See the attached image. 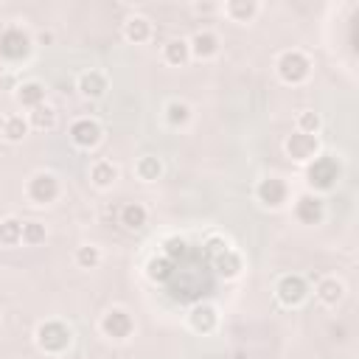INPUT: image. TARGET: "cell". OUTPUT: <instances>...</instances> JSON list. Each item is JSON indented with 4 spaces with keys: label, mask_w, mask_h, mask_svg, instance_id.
<instances>
[{
    "label": "cell",
    "mask_w": 359,
    "mask_h": 359,
    "mask_svg": "<svg viewBox=\"0 0 359 359\" xmlns=\"http://www.w3.org/2000/svg\"><path fill=\"white\" fill-rule=\"evenodd\" d=\"M34 342H36V348L42 353L59 356V353H65L73 345V331L62 320H42L36 325V331H34Z\"/></svg>",
    "instance_id": "cell-1"
},
{
    "label": "cell",
    "mask_w": 359,
    "mask_h": 359,
    "mask_svg": "<svg viewBox=\"0 0 359 359\" xmlns=\"http://www.w3.org/2000/svg\"><path fill=\"white\" fill-rule=\"evenodd\" d=\"M275 73L283 84H303L309 76H311V59L300 50V48H289V50H280L278 59H275Z\"/></svg>",
    "instance_id": "cell-2"
},
{
    "label": "cell",
    "mask_w": 359,
    "mask_h": 359,
    "mask_svg": "<svg viewBox=\"0 0 359 359\" xmlns=\"http://www.w3.org/2000/svg\"><path fill=\"white\" fill-rule=\"evenodd\" d=\"M59 194H62V185L53 171H34L25 182V196L31 205H50L59 199Z\"/></svg>",
    "instance_id": "cell-3"
},
{
    "label": "cell",
    "mask_w": 359,
    "mask_h": 359,
    "mask_svg": "<svg viewBox=\"0 0 359 359\" xmlns=\"http://www.w3.org/2000/svg\"><path fill=\"white\" fill-rule=\"evenodd\" d=\"M309 168H306V177H309V185L314 188V191H328V188H334V182L339 180V163H337V157H331V154H317L311 163H306Z\"/></svg>",
    "instance_id": "cell-4"
},
{
    "label": "cell",
    "mask_w": 359,
    "mask_h": 359,
    "mask_svg": "<svg viewBox=\"0 0 359 359\" xmlns=\"http://www.w3.org/2000/svg\"><path fill=\"white\" fill-rule=\"evenodd\" d=\"M275 297H278V303L286 306V309H297V306H303L306 297H309V283H306V278L297 275V272H286V275H280L278 283H275Z\"/></svg>",
    "instance_id": "cell-5"
},
{
    "label": "cell",
    "mask_w": 359,
    "mask_h": 359,
    "mask_svg": "<svg viewBox=\"0 0 359 359\" xmlns=\"http://www.w3.org/2000/svg\"><path fill=\"white\" fill-rule=\"evenodd\" d=\"M98 328H101V334H104L107 339L123 342V339H129V337L135 334V320H132V314H129L123 306H112V309L104 311Z\"/></svg>",
    "instance_id": "cell-6"
},
{
    "label": "cell",
    "mask_w": 359,
    "mask_h": 359,
    "mask_svg": "<svg viewBox=\"0 0 359 359\" xmlns=\"http://www.w3.org/2000/svg\"><path fill=\"white\" fill-rule=\"evenodd\" d=\"M255 199L264 208H269V210L283 208L289 202V185H286V180H280V177H264V180H258Z\"/></svg>",
    "instance_id": "cell-7"
},
{
    "label": "cell",
    "mask_w": 359,
    "mask_h": 359,
    "mask_svg": "<svg viewBox=\"0 0 359 359\" xmlns=\"http://www.w3.org/2000/svg\"><path fill=\"white\" fill-rule=\"evenodd\" d=\"M31 48H34V42H31L28 34H25L22 28H17V25H11V28H6V31L0 34V56H3L6 62H20V59H25V56L31 53Z\"/></svg>",
    "instance_id": "cell-8"
},
{
    "label": "cell",
    "mask_w": 359,
    "mask_h": 359,
    "mask_svg": "<svg viewBox=\"0 0 359 359\" xmlns=\"http://www.w3.org/2000/svg\"><path fill=\"white\" fill-rule=\"evenodd\" d=\"M283 151H286L289 160L306 165V163H311L320 154V137L317 135H300V132H294V135H289L283 140Z\"/></svg>",
    "instance_id": "cell-9"
},
{
    "label": "cell",
    "mask_w": 359,
    "mask_h": 359,
    "mask_svg": "<svg viewBox=\"0 0 359 359\" xmlns=\"http://www.w3.org/2000/svg\"><path fill=\"white\" fill-rule=\"evenodd\" d=\"M67 135H70V143H73V146L90 151V149H95V146L101 143L104 129H101V123H98L95 118H76V121L70 123Z\"/></svg>",
    "instance_id": "cell-10"
},
{
    "label": "cell",
    "mask_w": 359,
    "mask_h": 359,
    "mask_svg": "<svg viewBox=\"0 0 359 359\" xmlns=\"http://www.w3.org/2000/svg\"><path fill=\"white\" fill-rule=\"evenodd\" d=\"M294 219L300 224H320L325 219V202L314 194V191H306L294 199Z\"/></svg>",
    "instance_id": "cell-11"
},
{
    "label": "cell",
    "mask_w": 359,
    "mask_h": 359,
    "mask_svg": "<svg viewBox=\"0 0 359 359\" xmlns=\"http://www.w3.org/2000/svg\"><path fill=\"white\" fill-rule=\"evenodd\" d=\"M219 325V309L213 303H196L191 311H188V328L199 337L205 334H213Z\"/></svg>",
    "instance_id": "cell-12"
},
{
    "label": "cell",
    "mask_w": 359,
    "mask_h": 359,
    "mask_svg": "<svg viewBox=\"0 0 359 359\" xmlns=\"http://www.w3.org/2000/svg\"><path fill=\"white\" fill-rule=\"evenodd\" d=\"M76 90L84 95V98H101L107 90H109V79H107V73L104 70H98V67H90V70H84V73H79V79H76Z\"/></svg>",
    "instance_id": "cell-13"
},
{
    "label": "cell",
    "mask_w": 359,
    "mask_h": 359,
    "mask_svg": "<svg viewBox=\"0 0 359 359\" xmlns=\"http://www.w3.org/2000/svg\"><path fill=\"white\" fill-rule=\"evenodd\" d=\"M345 280L342 278H337V275H325V278H320L317 280V286H314V297L323 303V306H328V309H334V306H339L342 300H345Z\"/></svg>",
    "instance_id": "cell-14"
},
{
    "label": "cell",
    "mask_w": 359,
    "mask_h": 359,
    "mask_svg": "<svg viewBox=\"0 0 359 359\" xmlns=\"http://www.w3.org/2000/svg\"><path fill=\"white\" fill-rule=\"evenodd\" d=\"M188 50H191V59L208 62V59H213V56L222 50V39H219L213 31H196V34L188 39Z\"/></svg>",
    "instance_id": "cell-15"
},
{
    "label": "cell",
    "mask_w": 359,
    "mask_h": 359,
    "mask_svg": "<svg viewBox=\"0 0 359 359\" xmlns=\"http://www.w3.org/2000/svg\"><path fill=\"white\" fill-rule=\"evenodd\" d=\"M121 34H123V39H126L129 45H146V42L151 39V34H154V25H151L149 17H143V14H132V17L123 20Z\"/></svg>",
    "instance_id": "cell-16"
},
{
    "label": "cell",
    "mask_w": 359,
    "mask_h": 359,
    "mask_svg": "<svg viewBox=\"0 0 359 359\" xmlns=\"http://www.w3.org/2000/svg\"><path fill=\"white\" fill-rule=\"evenodd\" d=\"M258 11H261V3L258 0H227V3H222V11L219 14H224L230 22L247 25V22H252L258 17Z\"/></svg>",
    "instance_id": "cell-17"
},
{
    "label": "cell",
    "mask_w": 359,
    "mask_h": 359,
    "mask_svg": "<svg viewBox=\"0 0 359 359\" xmlns=\"http://www.w3.org/2000/svg\"><path fill=\"white\" fill-rule=\"evenodd\" d=\"M210 261H213L216 275H219V278H224V280H236V278L244 272V258H241V255H238L233 247H227L224 252L213 255Z\"/></svg>",
    "instance_id": "cell-18"
},
{
    "label": "cell",
    "mask_w": 359,
    "mask_h": 359,
    "mask_svg": "<svg viewBox=\"0 0 359 359\" xmlns=\"http://www.w3.org/2000/svg\"><path fill=\"white\" fill-rule=\"evenodd\" d=\"M14 101L22 107V109H34L39 104H45V84L36 81V79H28L22 84L14 87Z\"/></svg>",
    "instance_id": "cell-19"
},
{
    "label": "cell",
    "mask_w": 359,
    "mask_h": 359,
    "mask_svg": "<svg viewBox=\"0 0 359 359\" xmlns=\"http://www.w3.org/2000/svg\"><path fill=\"white\" fill-rule=\"evenodd\" d=\"M163 118H165V123H168L171 129H185V126L191 123V118H194V109H191L188 101L171 98V101H165V107H163Z\"/></svg>",
    "instance_id": "cell-20"
},
{
    "label": "cell",
    "mask_w": 359,
    "mask_h": 359,
    "mask_svg": "<svg viewBox=\"0 0 359 359\" xmlns=\"http://www.w3.org/2000/svg\"><path fill=\"white\" fill-rule=\"evenodd\" d=\"M118 177H121V171H118V165H115L112 160H95V163L90 165V182H93V188H98V191L112 188V185L118 182Z\"/></svg>",
    "instance_id": "cell-21"
},
{
    "label": "cell",
    "mask_w": 359,
    "mask_h": 359,
    "mask_svg": "<svg viewBox=\"0 0 359 359\" xmlns=\"http://www.w3.org/2000/svg\"><path fill=\"white\" fill-rule=\"evenodd\" d=\"M28 126L31 129H36V132H50V129H56V123H59V112L45 101V104H39V107H34V109H28Z\"/></svg>",
    "instance_id": "cell-22"
},
{
    "label": "cell",
    "mask_w": 359,
    "mask_h": 359,
    "mask_svg": "<svg viewBox=\"0 0 359 359\" xmlns=\"http://www.w3.org/2000/svg\"><path fill=\"white\" fill-rule=\"evenodd\" d=\"M191 59V50H188V39L182 36H174L163 45V62L171 65V67H185Z\"/></svg>",
    "instance_id": "cell-23"
},
{
    "label": "cell",
    "mask_w": 359,
    "mask_h": 359,
    "mask_svg": "<svg viewBox=\"0 0 359 359\" xmlns=\"http://www.w3.org/2000/svg\"><path fill=\"white\" fill-rule=\"evenodd\" d=\"M163 171H165V165H163V160L157 154H143L135 163V177L140 182H157L163 177Z\"/></svg>",
    "instance_id": "cell-24"
},
{
    "label": "cell",
    "mask_w": 359,
    "mask_h": 359,
    "mask_svg": "<svg viewBox=\"0 0 359 359\" xmlns=\"http://www.w3.org/2000/svg\"><path fill=\"white\" fill-rule=\"evenodd\" d=\"M146 222H149L146 205H140V202H126V205L121 208V224H123L126 230H143Z\"/></svg>",
    "instance_id": "cell-25"
},
{
    "label": "cell",
    "mask_w": 359,
    "mask_h": 359,
    "mask_svg": "<svg viewBox=\"0 0 359 359\" xmlns=\"http://www.w3.org/2000/svg\"><path fill=\"white\" fill-rule=\"evenodd\" d=\"M31 126H28V118L25 115H6V126H3V140L8 143H22L28 137Z\"/></svg>",
    "instance_id": "cell-26"
},
{
    "label": "cell",
    "mask_w": 359,
    "mask_h": 359,
    "mask_svg": "<svg viewBox=\"0 0 359 359\" xmlns=\"http://www.w3.org/2000/svg\"><path fill=\"white\" fill-rule=\"evenodd\" d=\"M73 261H76L79 269H98L101 261H104V252H101L98 244H81V247H76Z\"/></svg>",
    "instance_id": "cell-27"
},
{
    "label": "cell",
    "mask_w": 359,
    "mask_h": 359,
    "mask_svg": "<svg viewBox=\"0 0 359 359\" xmlns=\"http://www.w3.org/2000/svg\"><path fill=\"white\" fill-rule=\"evenodd\" d=\"M146 278L151 280V283H163V280H168L171 278V272H174V261H168L165 255H151L149 261H146Z\"/></svg>",
    "instance_id": "cell-28"
},
{
    "label": "cell",
    "mask_w": 359,
    "mask_h": 359,
    "mask_svg": "<svg viewBox=\"0 0 359 359\" xmlns=\"http://www.w3.org/2000/svg\"><path fill=\"white\" fill-rule=\"evenodd\" d=\"M0 244L3 247H17L22 244V222L17 216L0 219Z\"/></svg>",
    "instance_id": "cell-29"
},
{
    "label": "cell",
    "mask_w": 359,
    "mask_h": 359,
    "mask_svg": "<svg viewBox=\"0 0 359 359\" xmlns=\"http://www.w3.org/2000/svg\"><path fill=\"white\" fill-rule=\"evenodd\" d=\"M320 129H323L320 112H314V109H300V112H297V118H294V132H300V135H320Z\"/></svg>",
    "instance_id": "cell-30"
},
{
    "label": "cell",
    "mask_w": 359,
    "mask_h": 359,
    "mask_svg": "<svg viewBox=\"0 0 359 359\" xmlns=\"http://www.w3.org/2000/svg\"><path fill=\"white\" fill-rule=\"evenodd\" d=\"M45 238H48V227L42 222H36V219L22 222V244L25 247H39V244H45Z\"/></svg>",
    "instance_id": "cell-31"
},
{
    "label": "cell",
    "mask_w": 359,
    "mask_h": 359,
    "mask_svg": "<svg viewBox=\"0 0 359 359\" xmlns=\"http://www.w3.org/2000/svg\"><path fill=\"white\" fill-rule=\"evenodd\" d=\"M160 247H163V252H160V255H165L168 261L182 258V255H185V250H188V244H185V238H182V236H165Z\"/></svg>",
    "instance_id": "cell-32"
},
{
    "label": "cell",
    "mask_w": 359,
    "mask_h": 359,
    "mask_svg": "<svg viewBox=\"0 0 359 359\" xmlns=\"http://www.w3.org/2000/svg\"><path fill=\"white\" fill-rule=\"evenodd\" d=\"M230 247V241H227V236H222V233H210L208 238H205V252L213 258V255H219V252H224Z\"/></svg>",
    "instance_id": "cell-33"
},
{
    "label": "cell",
    "mask_w": 359,
    "mask_h": 359,
    "mask_svg": "<svg viewBox=\"0 0 359 359\" xmlns=\"http://www.w3.org/2000/svg\"><path fill=\"white\" fill-rule=\"evenodd\" d=\"M191 11L194 14H199V17H208V14H219L222 11V3H210V0H205V3H191Z\"/></svg>",
    "instance_id": "cell-34"
},
{
    "label": "cell",
    "mask_w": 359,
    "mask_h": 359,
    "mask_svg": "<svg viewBox=\"0 0 359 359\" xmlns=\"http://www.w3.org/2000/svg\"><path fill=\"white\" fill-rule=\"evenodd\" d=\"M50 42H53V34H50V31H42V34H36V39H34V45H45V48H48Z\"/></svg>",
    "instance_id": "cell-35"
},
{
    "label": "cell",
    "mask_w": 359,
    "mask_h": 359,
    "mask_svg": "<svg viewBox=\"0 0 359 359\" xmlns=\"http://www.w3.org/2000/svg\"><path fill=\"white\" fill-rule=\"evenodd\" d=\"M3 126H6V115L0 112V135H3Z\"/></svg>",
    "instance_id": "cell-36"
}]
</instances>
